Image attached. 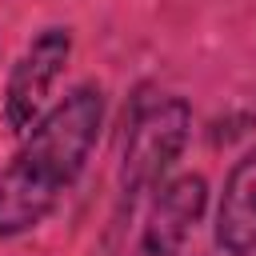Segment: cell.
Masks as SVG:
<instances>
[{"instance_id":"6da1fadb","label":"cell","mask_w":256,"mask_h":256,"mask_svg":"<svg viewBox=\"0 0 256 256\" xmlns=\"http://www.w3.org/2000/svg\"><path fill=\"white\" fill-rule=\"evenodd\" d=\"M104 128V88L76 84L24 132V144L0 172V240L36 232L64 192L84 176Z\"/></svg>"},{"instance_id":"7a4b0ae2","label":"cell","mask_w":256,"mask_h":256,"mask_svg":"<svg viewBox=\"0 0 256 256\" xmlns=\"http://www.w3.org/2000/svg\"><path fill=\"white\" fill-rule=\"evenodd\" d=\"M188 136H192V108L184 96L172 92L136 96L124 120V152H120L124 196L156 192L184 156Z\"/></svg>"},{"instance_id":"3957f363","label":"cell","mask_w":256,"mask_h":256,"mask_svg":"<svg viewBox=\"0 0 256 256\" xmlns=\"http://www.w3.org/2000/svg\"><path fill=\"white\" fill-rule=\"evenodd\" d=\"M68 56H72V32L52 24L44 32H36L24 52L12 60L8 68V80H4V100H0V116L4 124L24 136L44 112H48V100H52V88L56 80L64 76L68 68Z\"/></svg>"},{"instance_id":"277c9868","label":"cell","mask_w":256,"mask_h":256,"mask_svg":"<svg viewBox=\"0 0 256 256\" xmlns=\"http://www.w3.org/2000/svg\"><path fill=\"white\" fill-rule=\"evenodd\" d=\"M204 212H208V180L200 172L168 176L148 200V216L140 228V256H184V244L192 240Z\"/></svg>"},{"instance_id":"5b68a950","label":"cell","mask_w":256,"mask_h":256,"mask_svg":"<svg viewBox=\"0 0 256 256\" xmlns=\"http://www.w3.org/2000/svg\"><path fill=\"white\" fill-rule=\"evenodd\" d=\"M212 240L220 256H256V144L240 152V160L224 176Z\"/></svg>"}]
</instances>
